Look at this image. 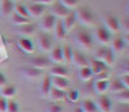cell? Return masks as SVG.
I'll return each mask as SVG.
<instances>
[{"mask_svg": "<svg viewBox=\"0 0 129 112\" xmlns=\"http://www.w3.org/2000/svg\"><path fill=\"white\" fill-rule=\"evenodd\" d=\"M94 55H95V59L97 61L103 62L107 67L114 64V62H115V53L109 47H101L100 49H97V52H95Z\"/></svg>", "mask_w": 129, "mask_h": 112, "instance_id": "cell-1", "label": "cell"}, {"mask_svg": "<svg viewBox=\"0 0 129 112\" xmlns=\"http://www.w3.org/2000/svg\"><path fill=\"white\" fill-rule=\"evenodd\" d=\"M75 16H76V19H79L84 25H93L94 21H95L93 12L87 7H80L76 12H75Z\"/></svg>", "mask_w": 129, "mask_h": 112, "instance_id": "cell-2", "label": "cell"}, {"mask_svg": "<svg viewBox=\"0 0 129 112\" xmlns=\"http://www.w3.org/2000/svg\"><path fill=\"white\" fill-rule=\"evenodd\" d=\"M109 75L106 72L101 73V76L94 81V90L100 94H103L107 92V88H109Z\"/></svg>", "mask_w": 129, "mask_h": 112, "instance_id": "cell-3", "label": "cell"}, {"mask_svg": "<svg viewBox=\"0 0 129 112\" xmlns=\"http://www.w3.org/2000/svg\"><path fill=\"white\" fill-rule=\"evenodd\" d=\"M95 39L98 40V43L103 44V45L106 47L107 44H110L112 38H111V32L107 30L105 26H101L95 30Z\"/></svg>", "mask_w": 129, "mask_h": 112, "instance_id": "cell-4", "label": "cell"}, {"mask_svg": "<svg viewBox=\"0 0 129 112\" xmlns=\"http://www.w3.org/2000/svg\"><path fill=\"white\" fill-rule=\"evenodd\" d=\"M76 43L79 44V45L84 49H88L92 47V44H93V39L92 36L89 35L88 32H85V31H80L76 33Z\"/></svg>", "mask_w": 129, "mask_h": 112, "instance_id": "cell-5", "label": "cell"}, {"mask_svg": "<svg viewBox=\"0 0 129 112\" xmlns=\"http://www.w3.org/2000/svg\"><path fill=\"white\" fill-rule=\"evenodd\" d=\"M95 104H97V108L101 112H111L112 109V100L107 95H101Z\"/></svg>", "mask_w": 129, "mask_h": 112, "instance_id": "cell-6", "label": "cell"}, {"mask_svg": "<svg viewBox=\"0 0 129 112\" xmlns=\"http://www.w3.org/2000/svg\"><path fill=\"white\" fill-rule=\"evenodd\" d=\"M30 66L43 71V70L50 67V61H49V58H45V57H35L30 61Z\"/></svg>", "mask_w": 129, "mask_h": 112, "instance_id": "cell-7", "label": "cell"}, {"mask_svg": "<svg viewBox=\"0 0 129 112\" xmlns=\"http://www.w3.org/2000/svg\"><path fill=\"white\" fill-rule=\"evenodd\" d=\"M105 27L110 32H119L120 31V21L115 16H107L105 18Z\"/></svg>", "mask_w": 129, "mask_h": 112, "instance_id": "cell-8", "label": "cell"}, {"mask_svg": "<svg viewBox=\"0 0 129 112\" xmlns=\"http://www.w3.org/2000/svg\"><path fill=\"white\" fill-rule=\"evenodd\" d=\"M39 47L44 52H49L53 48V41H52V38L49 33L43 32L39 35Z\"/></svg>", "mask_w": 129, "mask_h": 112, "instance_id": "cell-9", "label": "cell"}, {"mask_svg": "<svg viewBox=\"0 0 129 112\" xmlns=\"http://www.w3.org/2000/svg\"><path fill=\"white\" fill-rule=\"evenodd\" d=\"M27 8V12H28V16H32V17H40L45 13V5L43 4H38V3H32L30 4Z\"/></svg>", "mask_w": 129, "mask_h": 112, "instance_id": "cell-10", "label": "cell"}, {"mask_svg": "<svg viewBox=\"0 0 129 112\" xmlns=\"http://www.w3.org/2000/svg\"><path fill=\"white\" fill-rule=\"evenodd\" d=\"M56 21H57V18L53 14H45L44 17H43L41 22H40V27L44 31H50V30L54 28Z\"/></svg>", "mask_w": 129, "mask_h": 112, "instance_id": "cell-11", "label": "cell"}, {"mask_svg": "<svg viewBox=\"0 0 129 112\" xmlns=\"http://www.w3.org/2000/svg\"><path fill=\"white\" fill-rule=\"evenodd\" d=\"M71 62H74L75 64L79 67V68H80V67L89 66V61L87 59V57H85V55L81 52H79V50H74L72 52V61Z\"/></svg>", "mask_w": 129, "mask_h": 112, "instance_id": "cell-12", "label": "cell"}, {"mask_svg": "<svg viewBox=\"0 0 129 112\" xmlns=\"http://www.w3.org/2000/svg\"><path fill=\"white\" fill-rule=\"evenodd\" d=\"M50 83H52V86H53V88L59 89V90H63V92L69 88V80H67V77L52 76V77H50Z\"/></svg>", "mask_w": 129, "mask_h": 112, "instance_id": "cell-13", "label": "cell"}, {"mask_svg": "<svg viewBox=\"0 0 129 112\" xmlns=\"http://www.w3.org/2000/svg\"><path fill=\"white\" fill-rule=\"evenodd\" d=\"M49 58H50V62H54V63H57V64L64 62V61H63V54H62V47H59V45L53 47V48L50 49Z\"/></svg>", "mask_w": 129, "mask_h": 112, "instance_id": "cell-14", "label": "cell"}, {"mask_svg": "<svg viewBox=\"0 0 129 112\" xmlns=\"http://www.w3.org/2000/svg\"><path fill=\"white\" fill-rule=\"evenodd\" d=\"M69 13H70V10L64 5H62L61 3H56L52 7V14L56 18H64Z\"/></svg>", "mask_w": 129, "mask_h": 112, "instance_id": "cell-15", "label": "cell"}, {"mask_svg": "<svg viewBox=\"0 0 129 112\" xmlns=\"http://www.w3.org/2000/svg\"><path fill=\"white\" fill-rule=\"evenodd\" d=\"M22 73H23V76L26 77V79L35 80V79H38V77H40L43 75V71L28 66V67H23V68H22Z\"/></svg>", "mask_w": 129, "mask_h": 112, "instance_id": "cell-16", "label": "cell"}, {"mask_svg": "<svg viewBox=\"0 0 129 112\" xmlns=\"http://www.w3.org/2000/svg\"><path fill=\"white\" fill-rule=\"evenodd\" d=\"M18 47L25 53H32L34 52V43L30 38H19L18 39Z\"/></svg>", "mask_w": 129, "mask_h": 112, "instance_id": "cell-17", "label": "cell"}, {"mask_svg": "<svg viewBox=\"0 0 129 112\" xmlns=\"http://www.w3.org/2000/svg\"><path fill=\"white\" fill-rule=\"evenodd\" d=\"M89 67H90L93 75H100V73H103V72L107 71V66L103 62L97 61V59L92 61V66H89Z\"/></svg>", "mask_w": 129, "mask_h": 112, "instance_id": "cell-18", "label": "cell"}, {"mask_svg": "<svg viewBox=\"0 0 129 112\" xmlns=\"http://www.w3.org/2000/svg\"><path fill=\"white\" fill-rule=\"evenodd\" d=\"M126 47V40L123 36H116L115 39H112V52H121L124 50Z\"/></svg>", "mask_w": 129, "mask_h": 112, "instance_id": "cell-19", "label": "cell"}, {"mask_svg": "<svg viewBox=\"0 0 129 112\" xmlns=\"http://www.w3.org/2000/svg\"><path fill=\"white\" fill-rule=\"evenodd\" d=\"M80 108H81L83 112H98L95 102H93L90 99H84L80 104Z\"/></svg>", "mask_w": 129, "mask_h": 112, "instance_id": "cell-20", "label": "cell"}, {"mask_svg": "<svg viewBox=\"0 0 129 112\" xmlns=\"http://www.w3.org/2000/svg\"><path fill=\"white\" fill-rule=\"evenodd\" d=\"M124 86H123V84H121V81L119 80V79H112V80H110L109 81V88H107V90H110L111 93H119V92H121V90H124Z\"/></svg>", "mask_w": 129, "mask_h": 112, "instance_id": "cell-21", "label": "cell"}, {"mask_svg": "<svg viewBox=\"0 0 129 112\" xmlns=\"http://www.w3.org/2000/svg\"><path fill=\"white\" fill-rule=\"evenodd\" d=\"M50 75H52V76H58V77H67L69 71H67L66 67L57 64V66L50 67Z\"/></svg>", "mask_w": 129, "mask_h": 112, "instance_id": "cell-22", "label": "cell"}, {"mask_svg": "<svg viewBox=\"0 0 129 112\" xmlns=\"http://www.w3.org/2000/svg\"><path fill=\"white\" fill-rule=\"evenodd\" d=\"M16 92H17V86L13 84H8V85L2 88V97H4L5 99L12 98L16 95Z\"/></svg>", "mask_w": 129, "mask_h": 112, "instance_id": "cell-23", "label": "cell"}, {"mask_svg": "<svg viewBox=\"0 0 129 112\" xmlns=\"http://www.w3.org/2000/svg\"><path fill=\"white\" fill-rule=\"evenodd\" d=\"M52 89V83H50V76L49 75H45L44 79H43V83H41V86H40V90H41V95L43 97H48L49 92Z\"/></svg>", "mask_w": 129, "mask_h": 112, "instance_id": "cell-24", "label": "cell"}, {"mask_svg": "<svg viewBox=\"0 0 129 112\" xmlns=\"http://www.w3.org/2000/svg\"><path fill=\"white\" fill-rule=\"evenodd\" d=\"M2 13L4 16H8V14H12L13 10H14V3L13 0H2Z\"/></svg>", "mask_w": 129, "mask_h": 112, "instance_id": "cell-25", "label": "cell"}, {"mask_svg": "<svg viewBox=\"0 0 129 112\" xmlns=\"http://www.w3.org/2000/svg\"><path fill=\"white\" fill-rule=\"evenodd\" d=\"M18 32L22 35V38H28L35 32V25L27 23V25H23V26H18Z\"/></svg>", "mask_w": 129, "mask_h": 112, "instance_id": "cell-26", "label": "cell"}, {"mask_svg": "<svg viewBox=\"0 0 129 112\" xmlns=\"http://www.w3.org/2000/svg\"><path fill=\"white\" fill-rule=\"evenodd\" d=\"M48 97H49L52 100H62V99L66 98V92L59 90V89H56V88L52 86V89H50V92H49Z\"/></svg>", "mask_w": 129, "mask_h": 112, "instance_id": "cell-27", "label": "cell"}, {"mask_svg": "<svg viewBox=\"0 0 129 112\" xmlns=\"http://www.w3.org/2000/svg\"><path fill=\"white\" fill-rule=\"evenodd\" d=\"M54 32H56L57 39H59V40H62L64 36H66V28H64V26H63V23H62V19H57V21H56Z\"/></svg>", "mask_w": 129, "mask_h": 112, "instance_id": "cell-28", "label": "cell"}, {"mask_svg": "<svg viewBox=\"0 0 129 112\" xmlns=\"http://www.w3.org/2000/svg\"><path fill=\"white\" fill-rule=\"evenodd\" d=\"M75 22H76V16H75V12H70L66 17L62 19V23H63V26H64V28H66V30H70L75 25Z\"/></svg>", "mask_w": 129, "mask_h": 112, "instance_id": "cell-29", "label": "cell"}, {"mask_svg": "<svg viewBox=\"0 0 129 112\" xmlns=\"http://www.w3.org/2000/svg\"><path fill=\"white\" fill-rule=\"evenodd\" d=\"M79 77L81 80H90L93 77V72L90 70V67L87 66V67H80L79 70Z\"/></svg>", "mask_w": 129, "mask_h": 112, "instance_id": "cell-30", "label": "cell"}, {"mask_svg": "<svg viewBox=\"0 0 129 112\" xmlns=\"http://www.w3.org/2000/svg\"><path fill=\"white\" fill-rule=\"evenodd\" d=\"M115 98L119 100L120 103L128 104V102H129V90H128V89H124V90L116 93V94H115Z\"/></svg>", "mask_w": 129, "mask_h": 112, "instance_id": "cell-31", "label": "cell"}, {"mask_svg": "<svg viewBox=\"0 0 129 112\" xmlns=\"http://www.w3.org/2000/svg\"><path fill=\"white\" fill-rule=\"evenodd\" d=\"M12 22H13L14 25H17V26H23V25L30 23V19H28V18H25V17H21V16H18V14H16V13H13V14H12Z\"/></svg>", "mask_w": 129, "mask_h": 112, "instance_id": "cell-32", "label": "cell"}, {"mask_svg": "<svg viewBox=\"0 0 129 112\" xmlns=\"http://www.w3.org/2000/svg\"><path fill=\"white\" fill-rule=\"evenodd\" d=\"M14 13L18 14V16H21V17H25V18H28L30 17L28 16V12H27V8L25 5H22V4L14 5Z\"/></svg>", "mask_w": 129, "mask_h": 112, "instance_id": "cell-33", "label": "cell"}, {"mask_svg": "<svg viewBox=\"0 0 129 112\" xmlns=\"http://www.w3.org/2000/svg\"><path fill=\"white\" fill-rule=\"evenodd\" d=\"M72 49L69 45H64L62 47V54H63V61L66 62H71L72 61Z\"/></svg>", "mask_w": 129, "mask_h": 112, "instance_id": "cell-34", "label": "cell"}, {"mask_svg": "<svg viewBox=\"0 0 129 112\" xmlns=\"http://www.w3.org/2000/svg\"><path fill=\"white\" fill-rule=\"evenodd\" d=\"M66 97H67V99L70 100V102H78L80 94H79V92L76 90V89H71V90L67 92Z\"/></svg>", "mask_w": 129, "mask_h": 112, "instance_id": "cell-35", "label": "cell"}, {"mask_svg": "<svg viewBox=\"0 0 129 112\" xmlns=\"http://www.w3.org/2000/svg\"><path fill=\"white\" fill-rule=\"evenodd\" d=\"M7 112H19V106L14 102V100H8Z\"/></svg>", "mask_w": 129, "mask_h": 112, "instance_id": "cell-36", "label": "cell"}, {"mask_svg": "<svg viewBox=\"0 0 129 112\" xmlns=\"http://www.w3.org/2000/svg\"><path fill=\"white\" fill-rule=\"evenodd\" d=\"M59 3L62 5H64L67 9L69 8H74V7H76L79 4V0H59Z\"/></svg>", "mask_w": 129, "mask_h": 112, "instance_id": "cell-37", "label": "cell"}, {"mask_svg": "<svg viewBox=\"0 0 129 112\" xmlns=\"http://www.w3.org/2000/svg\"><path fill=\"white\" fill-rule=\"evenodd\" d=\"M119 71L121 72V75L128 73V71H129V62H128V59L121 61V63L119 64Z\"/></svg>", "mask_w": 129, "mask_h": 112, "instance_id": "cell-38", "label": "cell"}, {"mask_svg": "<svg viewBox=\"0 0 129 112\" xmlns=\"http://www.w3.org/2000/svg\"><path fill=\"white\" fill-rule=\"evenodd\" d=\"M47 111L48 112H63V108L57 103H50V104H48Z\"/></svg>", "mask_w": 129, "mask_h": 112, "instance_id": "cell-39", "label": "cell"}, {"mask_svg": "<svg viewBox=\"0 0 129 112\" xmlns=\"http://www.w3.org/2000/svg\"><path fill=\"white\" fill-rule=\"evenodd\" d=\"M119 80L121 81L123 86H124L125 89H128V90H129V73H124V75H120Z\"/></svg>", "mask_w": 129, "mask_h": 112, "instance_id": "cell-40", "label": "cell"}, {"mask_svg": "<svg viewBox=\"0 0 129 112\" xmlns=\"http://www.w3.org/2000/svg\"><path fill=\"white\" fill-rule=\"evenodd\" d=\"M7 103L8 99H5L4 97H0V112H7Z\"/></svg>", "mask_w": 129, "mask_h": 112, "instance_id": "cell-41", "label": "cell"}, {"mask_svg": "<svg viewBox=\"0 0 129 112\" xmlns=\"http://www.w3.org/2000/svg\"><path fill=\"white\" fill-rule=\"evenodd\" d=\"M7 83H8V79H7V76L0 71V88H3V86H5L7 85Z\"/></svg>", "mask_w": 129, "mask_h": 112, "instance_id": "cell-42", "label": "cell"}, {"mask_svg": "<svg viewBox=\"0 0 129 112\" xmlns=\"http://www.w3.org/2000/svg\"><path fill=\"white\" fill-rule=\"evenodd\" d=\"M120 30L128 31V19H124V21L120 22Z\"/></svg>", "mask_w": 129, "mask_h": 112, "instance_id": "cell-43", "label": "cell"}, {"mask_svg": "<svg viewBox=\"0 0 129 112\" xmlns=\"http://www.w3.org/2000/svg\"><path fill=\"white\" fill-rule=\"evenodd\" d=\"M54 0H34V3H38V4H43V5H45V4H50L53 3Z\"/></svg>", "mask_w": 129, "mask_h": 112, "instance_id": "cell-44", "label": "cell"}, {"mask_svg": "<svg viewBox=\"0 0 129 112\" xmlns=\"http://www.w3.org/2000/svg\"><path fill=\"white\" fill-rule=\"evenodd\" d=\"M74 112H83V111H81V108H80V106H79V107H75V108H74Z\"/></svg>", "mask_w": 129, "mask_h": 112, "instance_id": "cell-45", "label": "cell"}, {"mask_svg": "<svg viewBox=\"0 0 129 112\" xmlns=\"http://www.w3.org/2000/svg\"><path fill=\"white\" fill-rule=\"evenodd\" d=\"M0 2H2V0H0Z\"/></svg>", "mask_w": 129, "mask_h": 112, "instance_id": "cell-46", "label": "cell"}]
</instances>
